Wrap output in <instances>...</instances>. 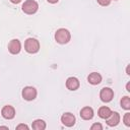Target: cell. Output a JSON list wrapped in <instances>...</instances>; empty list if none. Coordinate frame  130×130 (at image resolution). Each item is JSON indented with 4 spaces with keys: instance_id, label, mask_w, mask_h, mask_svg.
<instances>
[{
    "instance_id": "6da1fadb",
    "label": "cell",
    "mask_w": 130,
    "mask_h": 130,
    "mask_svg": "<svg viewBox=\"0 0 130 130\" xmlns=\"http://www.w3.org/2000/svg\"><path fill=\"white\" fill-rule=\"evenodd\" d=\"M70 39H71V35L66 28H59L55 32V40L58 44L61 45L67 44L70 41Z\"/></svg>"
},
{
    "instance_id": "7a4b0ae2",
    "label": "cell",
    "mask_w": 130,
    "mask_h": 130,
    "mask_svg": "<svg viewBox=\"0 0 130 130\" xmlns=\"http://www.w3.org/2000/svg\"><path fill=\"white\" fill-rule=\"evenodd\" d=\"M24 49L29 54H35L40 50V43L34 38H28L24 42Z\"/></svg>"
},
{
    "instance_id": "3957f363",
    "label": "cell",
    "mask_w": 130,
    "mask_h": 130,
    "mask_svg": "<svg viewBox=\"0 0 130 130\" xmlns=\"http://www.w3.org/2000/svg\"><path fill=\"white\" fill-rule=\"evenodd\" d=\"M39 8V4L35 0H26L22 4V11L26 14H34L37 12Z\"/></svg>"
},
{
    "instance_id": "277c9868",
    "label": "cell",
    "mask_w": 130,
    "mask_h": 130,
    "mask_svg": "<svg viewBox=\"0 0 130 130\" xmlns=\"http://www.w3.org/2000/svg\"><path fill=\"white\" fill-rule=\"evenodd\" d=\"M37 89L32 86H25L23 89H22V98L26 101H32L37 98Z\"/></svg>"
},
{
    "instance_id": "5b68a950",
    "label": "cell",
    "mask_w": 130,
    "mask_h": 130,
    "mask_svg": "<svg viewBox=\"0 0 130 130\" xmlns=\"http://www.w3.org/2000/svg\"><path fill=\"white\" fill-rule=\"evenodd\" d=\"M100 98L103 102L105 103H109L113 100L114 98V91L112 88L110 87H103L100 91Z\"/></svg>"
},
{
    "instance_id": "8992f818",
    "label": "cell",
    "mask_w": 130,
    "mask_h": 130,
    "mask_svg": "<svg viewBox=\"0 0 130 130\" xmlns=\"http://www.w3.org/2000/svg\"><path fill=\"white\" fill-rule=\"evenodd\" d=\"M75 121H76L75 116L73 114H71V113H65L61 117V122L66 127H72L75 124Z\"/></svg>"
},
{
    "instance_id": "52a82bcc",
    "label": "cell",
    "mask_w": 130,
    "mask_h": 130,
    "mask_svg": "<svg viewBox=\"0 0 130 130\" xmlns=\"http://www.w3.org/2000/svg\"><path fill=\"white\" fill-rule=\"evenodd\" d=\"M20 50H21V44H20V42L17 39H13V40H11L9 42V44H8V51L11 54L16 55V54H18L20 52Z\"/></svg>"
},
{
    "instance_id": "ba28073f",
    "label": "cell",
    "mask_w": 130,
    "mask_h": 130,
    "mask_svg": "<svg viewBox=\"0 0 130 130\" xmlns=\"http://www.w3.org/2000/svg\"><path fill=\"white\" fill-rule=\"evenodd\" d=\"M1 115L4 119H7V120H10V119H13L14 116H15V110L12 106H4L1 110Z\"/></svg>"
},
{
    "instance_id": "9c48e42d",
    "label": "cell",
    "mask_w": 130,
    "mask_h": 130,
    "mask_svg": "<svg viewBox=\"0 0 130 130\" xmlns=\"http://www.w3.org/2000/svg\"><path fill=\"white\" fill-rule=\"evenodd\" d=\"M106 122L107 124L110 126V127H114V126H117L120 122V115L119 113L117 112H112L110 114V116L106 119Z\"/></svg>"
},
{
    "instance_id": "30bf717a",
    "label": "cell",
    "mask_w": 130,
    "mask_h": 130,
    "mask_svg": "<svg viewBox=\"0 0 130 130\" xmlns=\"http://www.w3.org/2000/svg\"><path fill=\"white\" fill-rule=\"evenodd\" d=\"M79 85H80L79 80L76 77H69L66 80V87L69 90H76V89H78Z\"/></svg>"
},
{
    "instance_id": "8fae6325",
    "label": "cell",
    "mask_w": 130,
    "mask_h": 130,
    "mask_svg": "<svg viewBox=\"0 0 130 130\" xmlns=\"http://www.w3.org/2000/svg\"><path fill=\"white\" fill-rule=\"evenodd\" d=\"M93 114H94L93 113V110L90 107H84L80 111V117L83 120H90V119H92Z\"/></svg>"
},
{
    "instance_id": "7c38bea8",
    "label": "cell",
    "mask_w": 130,
    "mask_h": 130,
    "mask_svg": "<svg viewBox=\"0 0 130 130\" xmlns=\"http://www.w3.org/2000/svg\"><path fill=\"white\" fill-rule=\"evenodd\" d=\"M87 81L90 84H92V85H96V84L101 83V81H102V75L100 73H98V72H92V73H90L87 76Z\"/></svg>"
},
{
    "instance_id": "4fadbf2b",
    "label": "cell",
    "mask_w": 130,
    "mask_h": 130,
    "mask_svg": "<svg viewBox=\"0 0 130 130\" xmlns=\"http://www.w3.org/2000/svg\"><path fill=\"white\" fill-rule=\"evenodd\" d=\"M111 113H112L111 109H110L109 107H106V106L101 107V108L99 109V112H98L99 117H100V118H102V119H107V118L110 116V114H111Z\"/></svg>"
},
{
    "instance_id": "5bb4252c",
    "label": "cell",
    "mask_w": 130,
    "mask_h": 130,
    "mask_svg": "<svg viewBox=\"0 0 130 130\" xmlns=\"http://www.w3.org/2000/svg\"><path fill=\"white\" fill-rule=\"evenodd\" d=\"M46 127H47L46 122L42 119H37L32 123V129H36V130H44L46 129Z\"/></svg>"
},
{
    "instance_id": "9a60e30c",
    "label": "cell",
    "mask_w": 130,
    "mask_h": 130,
    "mask_svg": "<svg viewBox=\"0 0 130 130\" xmlns=\"http://www.w3.org/2000/svg\"><path fill=\"white\" fill-rule=\"evenodd\" d=\"M120 104H121V107H122L123 109H125V110H130V98H129V96H124V98H122Z\"/></svg>"
},
{
    "instance_id": "2e32d148",
    "label": "cell",
    "mask_w": 130,
    "mask_h": 130,
    "mask_svg": "<svg viewBox=\"0 0 130 130\" xmlns=\"http://www.w3.org/2000/svg\"><path fill=\"white\" fill-rule=\"evenodd\" d=\"M123 122H124V124H125L127 127L130 126V113H126V114L124 115V117H123Z\"/></svg>"
},
{
    "instance_id": "e0dca14e",
    "label": "cell",
    "mask_w": 130,
    "mask_h": 130,
    "mask_svg": "<svg viewBox=\"0 0 130 130\" xmlns=\"http://www.w3.org/2000/svg\"><path fill=\"white\" fill-rule=\"evenodd\" d=\"M90 129H91V130H102V129H103V126H102V124H100V123H94L93 125H91Z\"/></svg>"
},
{
    "instance_id": "ac0fdd59",
    "label": "cell",
    "mask_w": 130,
    "mask_h": 130,
    "mask_svg": "<svg viewBox=\"0 0 130 130\" xmlns=\"http://www.w3.org/2000/svg\"><path fill=\"white\" fill-rule=\"evenodd\" d=\"M98 3L102 6H108L111 3V0H98Z\"/></svg>"
},
{
    "instance_id": "d6986e66",
    "label": "cell",
    "mask_w": 130,
    "mask_h": 130,
    "mask_svg": "<svg viewBox=\"0 0 130 130\" xmlns=\"http://www.w3.org/2000/svg\"><path fill=\"white\" fill-rule=\"evenodd\" d=\"M16 129H17V130H20V129H25V130H27V129H28V126L25 125V124H19L18 126H16Z\"/></svg>"
},
{
    "instance_id": "ffe728a7",
    "label": "cell",
    "mask_w": 130,
    "mask_h": 130,
    "mask_svg": "<svg viewBox=\"0 0 130 130\" xmlns=\"http://www.w3.org/2000/svg\"><path fill=\"white\" fill-rule=\"evenodd\" d=\"M49 3H52V4H54V3H57L59 0H47Z\"/></svg>"
},
{
    "instance_id": "44dd1931",
    "label": "cell",
    "mask_w": 130,
    "mask_h": 130,
    "mask_svg": "<svg viewBox=\"0 0 130 130\" xmlns=\"http://www.w3.org/2000/svg\"><path fill=\"white\" fill-rule=\"evenodd\" d=\"M126 89H127V91H130V82H128L126 84Z\"/></svg>"
},
{
    "instance_id": "7402d4cb",
    "label": "cell",
    "mask_w": 130,
    "mask_h": 130,
    "mask_svg": "<svg viewBox=\"0 0 130 130\" xmlns=\"http://www.w3.org/2000/svg\"><path fill=\"white\" fill-rule=\"evenodd\" d=\"M12 3H14V4H17V3H19L21 0H10Z\"/></svg>"
},
{
    "instance_id": "603a6c76",
    "label": "cell",
    "mask_w": 130,
    "mask_h": 130,
    "mask_svg": "<svg viewBox=\"0 0 130 130\" xmlns=\"http://www.w3.org/2000/svg\"><path fill=\"white\" fill-rule=\"evenodd\" d=\"M0 129H8L7 126H0Z\"/></svg>"
},
{
    "instance_id": "cb8c5ba5",
    "label": "cell",
    "mask_w": 130,
    "mask_h": 130,
    "mask_svg": "<svg viewBox=\"0 0 130 130\" xmlns=\"http://www.w3.org/2000/svg\"><path fill=\"white\" fill-rule=\"evenodd\" d=\"M126 72H127V74H128V75L130 74V73H129V66L127 67V69H126Z\"/></svg>"
},
{
    "instance_id": "d4e9b609",
    "label": "cell",
    "mask_w": 130,
    "mask_h": 130,
    "mask_svg": "<svg viewBox=\"0 0 130 130\" xmlns=\"http://www.w3.org/2000/svg\"><path fill=\"white\" fill-rule=\"evenodd\" d=\"M115 1H117V0H115Z\"/></svg>"
}]
</instances>
